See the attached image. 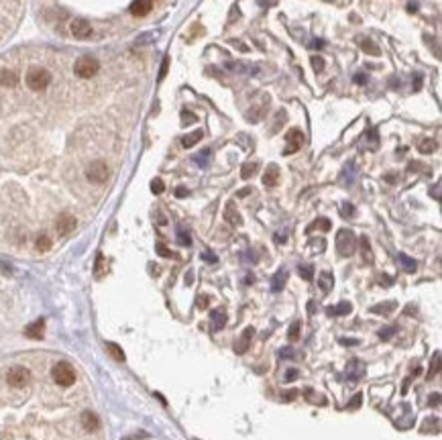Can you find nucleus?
<instances>
[{
  "label": "nucleus",
  "mask_w": 442,
  "mask_h": 440,
  "mask_svg": "<svg viewBox=\"0 0 442 440\" xmlns=\"http://www.w3.org/2000/svg\"><path fill=\"white\" fill-rule=\"evenodd\" d=\"M51 377H53V381H55L57 385L70 387V385H74V381H76V371H74V367H72L70 363L59 361V363L51 369Z\"/></svg>",
  "instance_id": "nucleus-1"
},
{
  "label": "nucleus",
  "mask_w": 442,
  "mask_h": 440,
  "mask_svg": "<svg viewBox=\"0 0 442 440\" xmlns=\"http://www.w3.org/2000/svg\"><path fill=\"white\" fill-rule=\"evenodd\" d=\"M357 249V237L349 229H340L336 233V251L340 257H351Z\"/></svg>",
  "instance_id": "nucleus-2"
},
{
  "label": "nucleus",
  "mask_w": 442,
  "mask_h": 440,
  "mask_svg": "<svg viewBox=\"0 0 442 440\" xmlns=\"http://www.w3.org/2000/svg\"><path fill=\"white\" fill-rule=\"evenodd\" d=\"M51 84V74L43 68H35L27 74V86L33 92H43Z\"/></svg>",
  "instance_id": "nucleus-3"
},
{
  "label": "nucleus",
  "mask_w": 442,
  "mask_h": 440,
  "mask_svg": "<svg viewBox=\"0 0 442 440\" xmlns=\"http://www.w3.org/2000/svg\"><path fill=\"white\" fill-rule=\"evenodd\" d=\"M98 70H100V64L94 57H80L76 61V66H74V74L78 78H84V80L94 78L98 74Z\"/></svg>",
  "instance_id": "nucleus-4"
},
{
  "label": "nucleus",
  "mask_w": 442,
  "mask_h": 440,
  "mask_svg": "<svg viewBox=\"0 0 442 440\" xmlns=\"http://www.w3.org/2000/svg\"><path fill=\"white\" fill-rule=\"evenodd\" d=\"M108 175H110V169H108V165L104 163V161H92L88 167H86V177H88V181H92V183H104L106 179H108Z\"/></svg>",
  "instance_id": "nucleus-5"
},
{
  "label": "nucleus",
  "mask_w": 442,
  "mask_h": 440,
  "mask_svg": "<svg viewBox=\"0 0 442 440\" xmlns=\"http://www.w3.org/2000/svg\"><path fill=\"white\" fill-rule=\"evenodd\" d=\"M7 381L11 387H25L31 381V371L27 367H11L7 373Z\"/></svg>",
  "instance_id": "nucleus-6"
},
{
  "label": "nucleus",
  "mask_w": 442,
  "mask_h": 440,
  "mask_svg": "<svg viewBox=\"0 0 442 440\" xmlns=\"http://www.w3.org/2000/svg\"><path fill=\"white\" fill-rule=\"evenodd\" d=\"M76 218L72 216V214H68V212H63V214H59L57 216V220H55V231L61 235V237H66V235H70L74 229H76Z\"/></svg>",
  "instance_id": "nucleus-7"
},
{
  "label": "nucleus",
  "mask_w": 442,
  "mask_h": 440,
  "mask_svg": "<svg viewBox=\"0 0 442 440\" xmlns=\"http://www.w3.org/2000/svg\"><path fill=\"white\" fill-rule=\"evenodd\" d=\"M70 31L76 39H88L92 35V25L86 19H74L70 25Z\"/></svg>",
  "instance_id": "nucleus-8"
},
{
  "label": "nucleus",
  "mask_w": 442,
  "mask_h": 440,
  "mask_svg": "<svg viewBox=\"0 0 442 440\" xmlns=\"http://www.w3.org/2000/svg\"><path fill=\"white\" fill-rule=\"evenodd\" d=\"M286 139H288V147L283 149V155H292V153H296V151L304 145V135H302V131H298V129H292Z\"/></svg>",
  "instance_id": "nucleus-9"
},
{
  "label": "nucleus",
  "mask_w": 442,
  "mask_h": 440,
  "mask_svg": "<svg viewBox=\"0 0 442 440\" xmlns=\"http://www.w3.org/2000/svg\"><path fill=\"white\" fill-rule=\"evenodd\" d=\"M253 334H255V330H253V328H245V330H243L241 338L235 342V353H237V355H245V353L249 351Z\"/></svg>",
  "instance_id": "nucleus-10"
},
{
  "label": "nucleus",
  "mask_w": 442,
  "mask_h": 440,
  "mask_svg": "<svg viewBox=\"0 0 442 440\" xmlns=\"http://www.w3.org/2000/svg\"><path fill=\"white\" fill-rule=\"evenodd\" d=\"M227 312L225 310H212L210 312V326H212V330H223L225 326H227Z\"/></svg>",
  "instance_id": "nucleus-11"
},
{
  "label": "nucleus",
  "mask_w": 442,
  "mask_h": 440,
  "mask_svg": "<svg viewBox=\"0 0 442 440\" xmlns=\"http://www.w3.org/2000/svg\"><path fill=\"white\" fill-rule=\"evenodd\" d=\"M82 426H84V430H88V432H96L98 428H100V420H98V416L94 414V412H90V410H86L84 414H82Z\"/></svg>",
  "instance_id": "nucleus-12"
},
{
  "label": "nucleus",
  "mask_w": 442,
  "mask_h": 440,
  "mask_svg": "<svg viewBox=\"0 0 442 440\" xmlns=\"http://www.w3.org/2000/svg\"><path fill=\"white\" fill-rule=\"evenodd\" d=\"M151 0H133L131 3V7H129V11H131V15H135V17H145V15H149L151 13Z\"/></svg>",
  "instance_id": "nucleus-13"
},
{
  "label": "nucleus",
  "mask_w": 442,
  "mask_h": 440,
  "mask_svg": "<svg viewBox=\"0 0 442 440\" xmlns=\"http://www.w3.org/2000/svg\"><path fill=\"white\" fill-rule=\"evenodd\" d=\"M225 220L231 227H241L243 225V218H241V214H239V210L235 208L233 202H229L227 208H225Z\"/></svg>",
  "instance_id": "nucleus-14"
},
{
  "label": "nucleus",
  "mask_w": 442,
  "mask_h": 440,
  "mask_svg": "<svg viewBox=\"0 0 442 440\" xmlns=\"http://www.w3.org/2000/svg\"><path fill=\"white\" fill-rule=\"evenodd\" d=\"M25 334H27L29 338H35V340L43 338V334H45V320H37V322H33V324H29V326L25 328Z\"/></svg>",
  "instance_id": "nucleus-15"
},
{
  "label": "nucleus",
  "mask_w": 442,
  "mask_h": 440,
  "mask_svg": "<svg viewBox=\"0 0 442 440\" xmlns=\"http://www.w3.org/2000/svg\"><path fill=\"white\" fill-rule=\"evenodd\" d=\"M286 281H288V271H286V269H279V271L271 277V292L279 294L283 288H286Z\"/></svg>",
  "instance_id": "nucleus-16"
},
{
  "label": "nucleus",
  "mask_w": 442,
  "mask_h": 440,
  "mask_svg": "<svg viewBox=\"0 0 442 440\" xmlns=\"http://www.w3.org/2000/svg\"><path fill=\"white\" fill-rule=\"evenodd\" d=\"M277 181H279V167H277L275 163H271V165L265 169L263 183H265V185H269V187H273V185H277Z\"/></svg>",
  "instance_id": "nucleus-17"
},
{
  "label": "nucleus",
  "mask_w": 442,
  "mask_h": 440,
  "mask_svg": "<svg viewBox=\"0 0 442 440\" xmlns=\"http://www.w3.org/2000/svg\"><path fill=\"white\" fill-rule=\"evenodd\" d=\"M357 43H359V47L367 53V55H381V49H379L371 39H367V37H357Z\"/></svg>",
  "instance_id": "nucleus-18"
},
{
  "label": "nucleus",
  "mask_w": 442,
  "mask_h": 440,
  "mask_svg": "<svg viewBox=\"0 0 442 440\" xmlns=\"http://www.w3.org/2000/svg\"><path fill=\"white\" fill-rule=\"evenodd\" d=\"M269 106V98L267 96H261V104H257V106H253L251 110H255V112H251L249 114V120H253V122H257L263 114H265V108Z\"/></svg>",
  "instance_id": "nucleus-19"
},
{
  "label": "nucleus",
  "mask_w": 442,
  "mask_h": 440,
  "mask_svg": "<svg viewBox=\"0 0 442 440\" xmlns=\"http://www.w3.org/2000/svg\"><path fill=\"white\" fill-rule=\"evenodd\" d=\"M17 84H19V78H17L15 72H11V70H3V72H0V86L15 88Z\"/></svg>",
  "instance_id": "nucleus-20"
},
{
  "label": "nucleus",
  "mask_w": 442,
  "mask_h": 440,
  "mask_svg": "<svg viewBox=\"0 0 442 440\" xmlns=\"http://www.w3.org/2000/svg\"><path fill=\"white\" fill-rule=\"evenodd\" d=\"M363 373H365V365L359 359H353L349 365V379H361Z\"/></svg>",
  "instance_id": "nucleus-21"
},
{
  "label": "nucleus",
  "mask_w": 442,
  "mask_h": 440,
  "mask_svg": "<svg viewBox=\"0 0 442 440\" xmlns=\"http://www.w3.org/2000/svg\"><path fill=\"white\" fill-rule=\"evenodd\" d=\"M202 137H204V131H194V133H187L183 139H181V145L185 147V149H189V147H194L196 143H200L202 141Z\"/></svg>",
  "instance_id": "nucleus-22"
},
{
  "label": "nucleus",
  "mask_w": 442,
  "mask_h": 440,
  "mask_svg": "<svg viewBox=\"0 0 442 440\" xmlns=\"http://www.w3.org/2000/svg\"><path fill=\"white\" fill-rule=\"evenodd\" d=\"M326 312L330 314V316H344V314L353 312V306H351L349 302H340L338 306H330Z\"/></svg>",
  "instance_id": "nucleus-23"
},
{
  "label": "nucleus",
  "mask_w": 442,
  "mask_h": 440,
  "mask_svg": "<svg viewBox=\"0 0 442 440\" xmlns=\"http://www.w3.org/2000/svg\"><path fill=\"white\" fill-rule=\"evenodd\" d=\"M318 286L322 288V292H330L332 286H334V277H332L328 271L320 273V275H318Z\"/></svg>",
  "instance_id": "nucleus-24"
},
{
  "label": "nucleus",
  "mask_w": 442,
  "mask_h": 440,
  "mask_svg": "<svg viewBox=\"0 0 442 440\" xmlns=\"http://www.w3.org/2000/svg\"><path fill=\"white\" fill-rule=\"evenodd\" d=\"M397 261L401 263V267H403L407 273H414V271H416V267H418V265H416V261H414L412 257H407L405 253H399V255H397Z\"/></svg>",
  "instance_id": "nucleus-25"
},
{
  "label": "nucleus",
  "mask_w": 442,
  "mask_h": 440,
  "mask_svg": "<svg viewBox=\"0 0 442 440\" xmlns=\"http://www.w3.org/2000/svg\"><path fill=\"white\" fill-rule=\"evenodd\" d=\"M106 349H108V353H110V357L114 359V361H118V363H124V353H122V349L118 347V344H114V342H106Z\"/></svg>",
  "instance_id": "nucleus-26"
},
{
  "label": "nucleus",
  "mask_w": 442,
  "mask_h": 440,
  "mask_svg": "<svg viewBox=\"0 0 442 440\" xmlns=\"http://www.w3.org/2000/svg\"><path fill=\"white\" fill-rule=\"evenodd\" d=\"M35 247H37V251H41V253H45V251H49V249H51V239H49L47 235H39V237H37V241H35Z\"/></svg>",
  "instance_id": "nucleus-27"
},
{
  "label": "nucleus",
  "mask_w": 442,
  "mask_h": 440,
  "mask_svg": "<svg viewBox=\"0 0 442 440\" xmlns=\"http://www.w3.org/2000/svg\"><path fill=\"white\" fill-rule=\"evenodd\" d=\"M391 310H395V304L393 302H385V304H377L371 308L373 314H389Z\"/></svg>",
  "instance_id": "nucleus-28"
},
{
  "label": "nucleus",
  "mask_w": 442,
  "mask_h": 440,
  "mask_svg": "<svg viewBox=\"0 0 442 440\" xmlns=\"http://www.w3.org/2000/svg\"><path fill=\"white\" fill-rule=\"evenodd\" d=\"M361 249H363V257L367 263H373V253H371V245L367 237H361Z\"/></svg>",
  "instance_id": "nucleus-29"
},
{
  "label": "nucleus",
  "mask_w": 442,
  "mask_h": 440,
  "mask_svg": "<svg viewBox=\"0 0 442 440\" xmlns=\"http://www.w3.org/2000/svg\"><path fill=\"white\" fill-rule=\"evenodd\" d=\"M418 149H420V153H424V155L434 153V151H436V141H434V139H424V141L418 145Z\"/></svg>",
  "instance_id": "nucleus-30"
},
{
  "label": "nucleus",
  "mask_w": 442,
  "mask_h": 440,
  "mask_svg": "<svg viewBox=\"0 0 442 440\" xmlns=\"http://www.w3.org/2000/svg\"><path fill=\"white\" fill-rule=\"evenodd\" d=\"M257 167H259L257 163H245V165H243V169H241V177H243V179L253 177V173L257 171Z\"/></svg>",
  "instance_id": "nucleus-31"
},
{
  "label": "nucleus",
  "mask_w": 442,
  "mask_h": 440,
  "mask_svg": "<svg viewBox=\"0 0 442 440\" xmlns=\"http://www.w3.org/2000/svg\"><path fill=\"white\" fill-rule=\"evenodd\" d=\"M300 277L306 279V281H312L314 279V267L312 265H300Z\"/></svg>",
  "instance_id": "nucleus-32"
},
{
  "label": "nucleus",
  "mask_w": 442,
  "mask_h": 440,
  "mask_svg": "<svg viewBox=\"0 0 442 440\" xmlns=\"http://www.w3.org/2000/svg\"><path fill=\"white\" fill-rule=\"evenodd\" d=\"M210 155H212V151H210V149H204L202 153H198V155L194 157V161H196L198 165H202V167H204V165L208 163V159H210Z\"/></svg>",
  "instance_id": "nucleus-33"
},
{
  "label": "nucleus",
  "mask_w": 442,
  "mask_h": 440,
  "mask_svg": "<svg viewBox=\"0 0 442 440\" xmlns=\"http://www.w3.org/2000/svg\"><path fill=\"white\" fill-rule=\"evenodd\" d=\"M300 330H302V324H300V322H294V324L290 326V332H288V338H290L292 342H296V340L300 338Z\"/></svg>",
  "instance_id": "nucleus-34"
},
{
  "label": "nucleus",
  "mask_w": 442,
  "mask_h": 440,
  "mask_svg": "<svg viewBox=\"0 0 442 440\" xmlns=\"http://www.w3.org/2000/svg\"><path fill=\"white\" fill-rule=\"evenodd\" d=\"M151 192H153V194H163V192H165V183H163V179H159V177L153 179V181H151Z\"/></svg>",
  "instance_id": "nucleus-35"
},
{
  "label": "nucleus",
  "mask_w": 442,
  "mask_h": 440,
  "mask_svg": "<svg viewBox=\"0 0 442 440\" xmlns=\"http://www.w3.org/2000/svg\"><path fill=\"white\" fill-rule=\"evenodd\" d=\"M177 239H179V243H181L183 247H189V245H192V237H189V233H185L183 229L177 231Z\"/></svg>",
  "instance_id": "nucleus-36"
},
{
  "label": "nucleus",
  "mask_w": 442,
  "mask_h": 440,
  "mask_svg": "<svg viewBox=\"0 0 442 440\" xmlns=\"http://www.w3.org/2000/svg\"><path fill=\"white\" fill-rule=\"evenodd\" d=\"M440 353H436L434 355V361H432V365H430V373H428V379H432V377L438 373V369H440Z\"/></svg>",
  "instance_id": "nucleus-37"
},
{
  "label": "nucleus",
  "mask_w": 442,
  "mask_h": 440,
  "mask_svg": "<svg viewBox=\"0 0 442 440\" xmlns=\"http://www.w3.org/2000/svg\"><path fill=\"white\" fill-rule=\"evenodd\" d=\"M310 61H312V68H314V72H322V70H324V59H322V57L314 55Z\"/></svg>",
  "instance_id": "nucleus-38"
},
{
  "label": "nucleus",
  "mask_w": 442,
  "mask_h": 440,
  "mask_svg": "<svg viewBox=\"0 0 442 440\" xmlns=\"http://www.w3.org/2000/svg\"><path fill=\"white\" fill-rule=\"evenodd\" d=\"M393 334H395V326H387V328H383L381 332H379V338H381V340H389Z\"/></svg>",
  "instance_id": "nucleus-39"
},
{
  "label": "nucleus",
  "mask_w": 442,
  "mask_h": 440,
  "mask_svg": "<svg viewBox=\"0 0 442 440\" xmlns=\"http://www.w3.org/2000/svg\"><path fill=\"white\" fill-rule=\"evenodd\" d=\"M202 259H204V261H208V263H212V265H214V263L218 261V259H216V255L212 253V251H210V249H206V251H202Z\"/></svg>",
  "instance_id": "nucleus-40"
},
{
  "label": "nucleus",
  "mask_w": 442,
  "mask_h": 440,
  "mask_svg": "<svg viewBox=\"0 0 442 440\" xmlns=\"http://www.w3.org/2000/svg\"><path fill=\"white\" fill-rule=\"evenodd\" d=\"M340 212H342V216H344V218H349V216H353V214H355V206L346 202V204H342V210H340Z\"/></svg>",
  "instance_id": "nucleus-41"
},
{
  "label": "nucleus",
  "mask_w": 442,
  "mask_h": 440,
  "mask_svg": "<svg viewBox=\"0 0 442 440\" xmlns=\"http://www.w3.org/2000/svg\"><path fill=\"white\" fill-rule=\"evenodd\" d=\"M312 227H320L322 231H330V220L328 218H320V220H316Z\"/></svg>",
  "instance_id": "nucleus-42"
},
{
  "label": "nucleus",
  "mask_w": 442,
  "mask_h": 440,
  "mask_svg": "<svg viewBox=\"0 0 442 440\" xmlns=\"http://www.w3.org/2000/svg\"><path fill=\"white\" fill-rule=\"evenodd\" d=\"M157 253H159L161 257H173V253H171V251H169V249H167L165 245H161V243L157 245Z\"/></svg>",
  "instance_id": "nucleus-43"
},
{
  "label": "nucleus",
  "mask_w": 442,
  "mask_h": 440,
  "mask_svg": "<svg viewBox=\"0 0 442 440\" xmlns=\"http://www.w3.org/2000/svg\"><path fill=\"white\" fill-rule=\"evenodd\" d=\"M298 375H300L298 369H290V371L286 373V377H283V379H286V381L290 383V381H296V379H298Z\"/></svg>",
  "instance_id": "nucleus-44"
},
{
  "label": "nucleus",
  "mask_w": 442,
  "mask_h": 440,
  "mask_svg": "<svg viewBox=\"0 0 442 440\" xmlns=\"http://www.w3.org/2000/svg\"><path fill=\"white\" fill-rule=\"evenodd\" d=\"M361 399H363V395L357 393V395L353 397V401H349V410H357V407L361 405Z\"/></svg>",
  "instance_id": "nucleus-45"
},
{
  "label": "nucleus",
  "mask_w": 442,
  "mask_h": 440,
  "mask_svg": "<svg viewBox=\"0 0 442 440\" xmlns=\"http://www.w3.org/2000/svg\"><path fill=\"white\" fill-rule=\"evenodd\" d=\"M167 68H169V57H165L163 59V64H161V70H159V82L165 78V74H167Z\"/></svg>",
  "instance_id": "nucleus-46"
},
{
  "label": "nucleus",
  "mask_w": 442,
  "mask_h": 440,
  "mask_svg": "<svg viewBox=\"0 0 442 440\" xmlns=\"http://www.w3.org/2000/svg\"><path fill=\"white\" fill-rule=\"evenodd\" d=\"M208 304H210V298H208V296H204V294L198 296V308L204 310V308H208Z\"/></svg>",
  "instance_id": "nucleus-47"
},
{
  "label": "nucleus",
  "mask_w": 442,
  "mask_h": 440,
  "mask_svg": "<svg viewBox=\"0 0 442 440\" xmlns=\"http://www.w3.org/2000/svg\"><path fill=\"white\" fill-rule=\"evenodd\" d=\"M181 120H183V122H196V116H194L192 112H185V110H183V112H181Z\"/></svg>",
  "instance_id": "nucleus-48"
},
{
  "label": "nucleus",
  "mask_w": 442,
  "mask_h": 440,
  "mask_svg": "<svg viewBox=\"0 0 442 440\" xmlns=\"http://www.w3.org/2000/svg\"><path fill=\"white\" fill-rule=\"evenodd\" d=\"M310 245H312L314 249H318V251H324V245H326V243H324V239H318V241H312Z\"/></svg>",
  "instance_id": "nucleus-49"
},
{
  "label": "nucleus",
  "mask_w": 442,
  "mask_h": 440,
  "mask_svg": "<svg viewBox=\"0 0 442 440\" xmlns=\"http://www.w3.org/2000/svg\"><path fill=\"white\" fill-rule=\"evenodd\" d=\"M175 196H177V198H185V196H187V190H185L183 185H179L177 190H175Z\"/></svg>",
  "instance_id": "nucleus-50"
},
{
  "label": "nucleus",
  "mask_w": 442,
  "mask_h": 440,
  "mask_svg": "<svg viewBox=\"0 0 442 440\" xmlns=\"http://www.w3.org/2000/svg\"><path fill=\"white\" fill-rule=\"evenodd\" d=\"M340 342L344 344V347H353V344H357L359 340H355V338H353V340H349V338H340Z\"/></svg>",
  "instance_id": "nucleus-51"
},
{
  "label": "nucleus",
  "mask_w": 442,
  "mask_h": 440,
  "mask_svg": "<svg viewBox=\"0 0 442 440\" xmlns=\"http://www.w3.org/2000/svg\"><path fill=\"white\" fill-rule=\"evenodd\" d=\"M286 241H288V235H283V233L275 235V243H286Z\"/></svg>",
  "instance_id": "nucleus-52"
},
{
  "label": "nucleus",
  "mask_w": 442,
  "mask_h": 440,
  "mask_svg": "<svg viewBox=\"0 0 442 440\" xmlns=\"http://www.w3.org/2000/svg\"><path fill=\"white\" fill-rule=\"evenodd\" d=\"M420 88H422V78L416 76V78H414V90H420Z\"/></svg>",
  "instance_id": "nucleus-53"
},
{
  "label": "nucleus",
  "mask_w": 442,
  "mask_h": 440,
  "mask_svg": "<svg viewBox=\"0 0 442 440\" xmlns=\"http://www.w3.org/2000/svg\"><path fill=\"white\" fill-rule=\"evenodd\" d=\"M102 273V255H98V265H96V275Z\"/></svg>",
  "instance_id": "nucleus-54"
},
{
  "label": "nucleus",
  "mask_w": 442,
  "mask_h": 440,
  "mask_svg": "<svg viewBox=\"0 0 442 440\" xmlns=\"http://www.w3.org/2000/svg\"><path fill=\"white\" fill-rule=\"evenodd\" d=\"M355 82H357V84H365V82H367V78H365L363 74H359V76H355Z\"/></svg>",
  "instance_id": "nucleus-55"
},
{
  "label": "nucleus",
  "mask_w": 442,
  "mask_h": 440,
  "mask_svg": "<svg viewBox=\"0 0 442 440\" xmlns=\"http://www.w3.org/2000/svg\"><path fill=\"white\" fill-rule=\"evenodd\" d=\"M247 194H251V190H249V187H245V190H241V192H239L237 196H239V198H243V196H247Z\"/></svg>",
  "instance_id": "nucleus-56"
},
{
  "label": "nucleus",
  "mask_w": 442,
  "mask_h": 440,
  "mask_svg": "<svg viewBox=\"0 0 442 440\" xmlns=\"http://www.w3.org/2000/svg\"><path fill=\"white\" fill-rule=\"evenodd\" d=\"M298 391H288V395H283V399H294Z\"/></svg>",
  "instance_id": "nucleus-57"
},
{
  "label": "nucleus",
  "mask_w": 442,
  "mask_h": 440,
  "mask_svg": "<svg viewBox=\"0 0 442 440\" xmlns=\"http://www.w3.org/2000/svg\"><path fill=\"white\" fill-rule=\"evenodd\" d=\"M259 3H261L263 7H267V5H275V3H277V0H259Z\"/></svg>",
  "instance_id": "nucleus-58"
},
{
  "label": "nucleus",
  "mask_w": 442,
  "mask_h": 440,
  "mask_svg": "<svg viewBox=\"0 0 442 440\" xmlns=\"http://www.w3.org/2000/svg\"><path fill=\"white\" fill-rule=\"evenodd\" d=\"M438 399H440L438 395H434V397H430V405H432V403H434V405H438Z\"/></svg>",
  "instance_id": "nucleus-59"
}]
</instances>
